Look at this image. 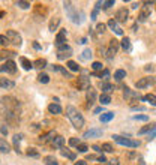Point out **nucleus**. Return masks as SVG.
Wrapping results in <instances>:
<instances>
[{
	"label": "nucleus",
	"mask_w": 156,
	"mask_h": 165,
	"mask_svg": "<svg viewBox=\"0 0 156 165\" xmlns=\"http://www.w3.org/2000/svg\"><path fill=\"white\" fill-rule=\"evenodd\" d=\"M66 116H68V119L71 120V123L74 125V128L75 129H81L83 126H84V117L81 116V113L78 111L75 107H66Z\"/></svg>",
	"instance_id": "1"
},
{
	"label": "nucleus",
	"mask_w": 156,
	"mask_h": 165,
	"mask_svg": "<svg viewBox=\"0 0 156 165\" xmlns=\"http://www.w3.org/2000/svg\"><path fill=\"white\" fill-rule=\"evenodd\" d=\"M63 6H65V11H66V14H68V17L71 18V21H72V23H75V24L81 23V20L78 18V15H80V17H83V14H78V11L72 6V3H71V2H65V3H63Z\"/></svg>",
	"instance_id": "2"
},
{
	"label": "nucleus",
	"mask_w": 156,
	"mask_h": 165,
	"mask_svg": "<svg viewBox=\"0 0 156 165\" xmlns=\"http://www.w3.org/2000/svg\"><path fill=\"white\" fill-rule=\"evenodd\" d=\"M111 138L117 143V144H120V146H126V147H138L140 146V141L137 140H131V138H125V137H120V135H113Z\"/></svg>",
	"instance_id": "3"
},
{
	"label": "nucleus",
	"mask_w": 156,
	"mask_h": 165,
	"mask_svg": "<svg viewBox=\"0 0 156 165\" xmlns=\"http://www.w3.org/2000/svg\"><path fill=\"white\" fill-rule=\"evenodd\" d=\"M72 56V48L69 45H62V47H57V59L59 60H66Z\"/></svg>",
	"instance_id": "4"
},
{
	"label": "nucleus",
	"mask_w": 156,
	"mask_h": 165,
	"mask_svg": "<svg viewBox=\"0 0 156 165\" xmlns=\"http://www.w3.org/2000/svg\"><path fill=\"white\" fill-rule=\"evenodd\" d=\"M119 48H120V42H119L117 39H111V41H110V45H108V50H107V57H108V59H113L114 56L117 54Z\"/></svg>",
	"instance_id": "5"
},
{
	"label": "nucleus",
	"mask_w": 156,
	"mask_h": 165,
	"mask_svg": "<svg viewBox=\"0 0 156 165\" xmlns=\"http://www.w3.org/2000/svg\"><path fill=\"white\" fill-rule=\"evenodd\" d=\"M155 83H156L155 77H144V78H140L138 81L135 83V87H137V89H146V87L153 86Z\"/></svg>",
	"instance_id": "6"
},
{
	"label": "nucleus",
	"mask_w": 156,
	"mask_h": 165,
	"mask_svg": "<svg viewBox=\"0 0 156 165\" xmlns=\"http://www.w3.org/2000/svg\"><path fill=\"white\" fill-rule=\"evenodd\" d=\"M6 36H8L9 42L14 44V45H17V47H20V45H21V42H23L21 36L18 35L15 30H8V32H6Z\"/></svg>",
	"instance_id": "7"
},
{
	"label": "nucleus",
	"mask_w": 156,
	"mask_h": 165,
	"mask_svg": "<svg viewBox=\"0 0 156 165\" xmlns=\"http://www.w3.org/2000/svg\"><path fill=\"white\" fill-rule=\"evenodd\" d=\"M77 86H78L80 90H90V87H92V84H90V78H89V77H78Z\"/></svg>",
	"instance_id": "8"
},
{
	"label": "nucleus",
	"mask_w": 156,
	"mask_h": 165,
	"mask_svg": "<svg viewBox=\"0 0 156 165\" xmlns=\"http://www.w3.org/2000/svg\"><path fill=\"white\" fill-rule=\"evenodd\" d=\"M144 5H146V6H143V9H141V12H140V15H138V23H144V21L150 17V6H149V5H152V3L146 2Z\"/></svg>",
	"instance_id": "9"
},
{
	"label": "nucleus",
	"mask_w": 156,
	"mask_h": 165,
	"mask_svg": "<svg viewBox=\"0 0 156 165\" xmlns=\"http://www.w3.org/2000/svg\"><path fill=\"white\" fill-rule=\"evenodd\" d=\"M2 72H8V74H15L17 72V63L12 60H8L2 68H0Z\"/></svg>",
	"instance_id": "10"
},
{
	"label": "nucleus",
	"mask_w": 156,
	"mask_h": 165,
	"mask_svg": "<svg viewBox=\"0 0 156 165\" xmlns=\"http://www.w3.org/2000/svg\"><path fill=\"white\" fill-rule=\"evenodd\" d=\"M102 134H104L102 129H99V128H93V129L86 131V132H84V135H83V138H99Z\"/></svg>",
	"instance_id": "11"
},
{
	"label": "nucleus",
	"mask_w": 156,
	"mask_h": 165,
	"mask_svg": "<svg viewBox=\"0 0 156 165\" xmlns=\"http://www.w3.org/2000/svg\"><path fill=\"white\" fill-rule=\"evenodd\" d=\"M128 17H129L128 9H126V8H120L119 11H117V14H116V21H117V23H126Z\"/></svg>",
	"instance_id": "12"
},
{
	"label": "nucleus",
	"mask_w": 156,
	"mask_h": 165,
	"mask_svg": "<svg viewBox=\"0 0 156 165\" xmlns=\"http://www.w3.org/2000/svg\"><path fill=\"white\" fill-rule=\"evenodd\" d=\"M123 90H125V92H123L125 99H131V101H132V99H143L138 92H134V90H131V89H128V87H125Z\"/></svg>",
	"instance_id": "13"
},
{
	"label": "nucleus",
	"mask_w": 156,
	"mask_h": 165,
	"mask_svg": "<svg viewBox=\"0 0 156 165\" xmlns=\"http://www.w3.org/2000/svg\"><path fill=\"white\" fill-rule=\"evenodd\" d=\"M65 42H66V29H62L56 36V45L62 47V45H65Z\"/></svg>",
	"instance_id": "14"
},
{
	"label": "nucleus",
	"mask_w": 156,
	"mask_h": 165,
	"mask_svg": "<svg viewBox=\"0 0 156 165\" xmlns=\"http://www.w3.org/2000/svg\"><path fill=\"white\" fill-rule=\"evenodd\" d=\"M108 27L113 30L116 35H119V36L123 35V29L117 24V21H116V20H110V21H108Z\"/></svg>",
	"instance_id": "15"
},
{
	"label": "nucleus",
	"mask_w": 156,
	"mask_h": 165,
	"mask_svg": "<svg viewBox=\"0 0 156 165\" xmlns=\"http://www.w3.org/2000/svg\"><path fill=\"white\" fill-rule=\"evenodd\" d=\"M99 89H101V90L104 92L105 95H108L110 92H113V90H114V86H113V84H110V83L101 81V83H99Z\"/></svg>",
	"instance_id": "16"
},
{
	"label": "nucleus",
	"mask_w": 156,
	"mask_h": 165,
	"mask_svg": "<svg viewBox=\"0 0 156 165\" xmlns=\"http://www.w3.org/2000/svg\"><path fill=\"white\" fill-rule=\"evenodd\" d=\"M56 137H57V135H56V131H50L48 134H45V135H41L39 141H41V143H47V141H50V140H54Z\"/></svg>",
	"instance_id": "17"
},
{
	"label": "nucleus",
	"mask_w": 156,
	"mask_h": 165,
	"mask_svg": "<svg viewBox=\"0 0 156 165\" xmlns=\"http://www.w3.org/2000/svg\"><path fill=\"white\" fill-rule=\"evenodd\" d=\"M0 152H3V153H9V152H11L9 143L5 138H2V137H0Z\"/></svg>",
	"instance_id": "18"
},
{
	"label": "nucleus",
	"mask_w": 156,
	"mask_h": 165,
	"mask_svg": "<svg viewBox=\"0 0 156 165\" xmlns=\"http://www.w3.org/2000/svg\"><path fill=\"white\" fill-rule=\"evenodd\" d=\"M20 62H21V66H23V69L30 71V69H33V68H35V66H33V63L29 60V59H26V57H21V59H20Z\"/></svg>",
	"instance_id": "19"
},
{
	"label": "nucleus",
	"mask_w": 156,
	"mask_h": 165,
	"mask_svg": "<svg viewBox=\"0 0 156 165\" xmlns=\"http://www.w3.org/2000/svg\"><path fill=\"white\" fill-rule=\"evenodd\" d=\"M51 144H53V147L62 149V147H63V144H65V138H63V137H60V135H57V137L51 141Z\"/></svg>",
	"instance_id": "20"
},
{
	"label": "nucleus",
	"mask_w": 156,
	"mask_h": 165,
	"mask_svg": "<svg viewBox=\"0 0 156 165\" xmlns=\"http://www.w3.org/2000/svg\"><path fill=\"white\" fill-rule=\"evenodd\" d=\"M14 86H15L14 81H11L8 78H0V87L2 89H12Z\"/></svg>",
	"instance_id": "21"
},
{
	"label": "nucleus",
	"mask_w": 156,
	"mask_h": 165,
	"mask_svg": "<svg viewBox=\"0 0 156 165\" xmlns=\"http://www.w3.org/2000/svg\"><path fill=\"white\" fill-rule=\"evenodd\" d=\"M114 119V113H111V111H108V113H104L99 116V120L102 123H107V122H111Z\"/></svg>",
	"instance_id": "22"
},
{
	"label": "nucleus",
	"mask_w": 156,
	"mask_h": 165,
	"mask_svg": "<svg viewBox=\"0 0 156 165\" xmlns=\"http://www.w3.org/2000/svg\"><path fill=\"white\" fill-rule=\"evenodd\" d=\"M51 69H53V71H57V72H62V74H63V75H65L66 78H72V75H71L69 72H68V71L65 69V68H62V66H59V65H53V66H51Z\"/></svg>",
	"instance_id": "23"
},
{
	"label": "nucleus",
	"mask_w": 156,
	"mask_h": 165,
	"mask_svg": "<svg viewBox=\"0 0 156 165\" xmlns=\"http://www.w3.org/2000/svg\"><path fill=\"white\" fill-rule=\"evenodd\" d=\"M48 111L51 114H62V107L59 104H50L48 105Z\"/></svg>",
	"instance_id": "24"
},
{
	"label": "nucleus",
	"mask_w": 156,
	"mask_h": 165,
	"mask_svg": "<svg viewBox=\"0 0 156 165\" xmlns=\"http://www.w3.org/2000/svg\"><path fill=\"white\" fill-rule=\"evenodd\" d=\"M143 101H146V102H149L150 105L156 107V95H152V93H149V95L143 96Z\"/></svg>",
	"instance_id": "25"
},
{
	"label": "nucleus",
	"mask_w": 156,
	"mask_h": 165,
	"mask_svg": "<svg viewBox=\"0 0 156 165\" xmlns=\"http://www.w3.org/2000/svg\"><path fill=\"white\" fill-rule=\"evenodd\" d=\"M123 78H126V71L119 69L114 72V80H116V81H122Z\"/></svg>",
	"instance_id": "26"
},
{
	"label": "nucleus",
	"mask_w": 156,
	"mask_h": 165,
	"mask_svg": "<svg viewBox=\"0 0 156 165\" xmlns=\"http://www.w3.org/2000/svg\"><path fill=\"white\" fill-rule=\"evenodd\" d=\"M87 101H89V105H92L96 101V92L95 90H87Z\"/></svg>",
	"instance_id": "27"
},
{
	"label": "nucleus",
	"mask_w": 156,
	"mask_h": 165,
	"mask_svg": "<svg viewBox=\"0 0 156 165\" xmlns=\"http://www.w3.org/2000/svg\"><path fill=\"white\" fill-rule=\"evenodd\" d=\"M62 156L68 158V159H71V161H75V153H72V152H69L68 149H62L60 150Z\"/></svg>",
	"instance_id": "28"
},
{
	"label": "nucleus",
	"mask_w": 156,
	"mask_h": 165,
	"mask_svg": "<svg viewBox=\"0 0 156 165\" xmlns=\"http://www.w3.org/2000/svg\"><path fill=\"white\" fill-rule=\"evenodd\" d=\"M59 24H60V18H53L51 21H50V26H48L50 32H54V30L59 27Z\"/></svg>",
	"instance_id": "29"
},
{
	"label": "nucleus",
	"mask_w": 156,
	"mask_h": 165,
	"mask_svg": "<svg viewBox=\"0 0 156 165\" xmlns=\"http://www.w3.org/2000/svg\"><path fill=\"white\" fill-rule=\"evenodd\" d=\"M99 102H101V105H108L110 102H111V98H110V95L102 93V95L99 96Z\"/></svg>",
	"instance_id": "30"
},
{
	"label": "nucleus",
	"mask_w": 156,
	"mask_h": 165,
	"mask_svg": "<svg viewBox=\"0 0 156 165\" xmlns=\"http://www.w3.org/2000/svg\"><path fill=\"white\" fill-rule=\"evenodd\" d=\"M120 45H122V48H123L125 51H129V50H131V41H129V38H123V39H122V42H120Z\"/></svg>",
	"instance_id": "31"
},
{
	"label": "nucleus",
	"mask_w": 156,
	"mask_h": 165,
	"mask_svg": "<svg viewBox=\"0 0 156 165\" xmlns=\"http://www.w3.org/2000/svg\"><path fill=\"white\" fill-rule=\"evenodd\" d=\"M33 66L38 68V69H44V68L47 66V60H45V59H38V60H35Z\"/></svg>",
	"instance_id": "32"
},
{
	"label": "nucleus",
	"mask_w": 156,
	"mask_h": 165,
	"mask_svg": "<svg viewBox=\"0 0 156 165\" xmlns=\"http://www.w3.org/2000/svg\"><path fill=\"white\" fill-rule=\"evenodd\" d=\"M66 66H68V68H69L72 72H78V71H80V66H78V63H77V62H74V60H69L68 63H66Z\"/></svg>",
	"instance_id": "33"
},
{
	"label": "nucleus",
	"mask_w": 156,
	"mask_h": 165,
	"mask_svg": "<svg viewBox=\"0 0 156 165\" xmlns=\"http://www.w3.org/2000/svg\"><path fill=\"white\" fill-rule=\"evenodd\" d=\"M21 140H23V135L21 134H15L14 135V146H15V150H17V153H18V147H20V143H21Z\"/></svg>",
	"instance_id": "34"
},
{
	"label": "nucleus",
	"mask_w": 156,
	"mask_h": 165,
	"mask_svg": "<svg viewBox=\"0 0 156 165\" xmlns=\"http://www.w3.org/2000/svg\"><path fill=\"white\" fill-rule=\"evenodd\" d=\"M156 128V125H146L144 128H141V129L138 131L140 135H143V134H147V132H150V131H153Z\"/></svg>",
	"instance_id": "35"
},
{
	"label": "nucleus",
	"mask_w": 156,
	"mask_h": 165,
	"mask_svg": "<svg viewBox=\"0 0 156 165\" xmlns=\"http://www.w3.org/2000/svg\"><path fill=\"white\" fill-rule=\"evenodd\" d=\"M92 50L90 48H86L84 51H83V54H81V60H90L92 59Z\"/></svg>",
	"instance_id": "36"
},
{
	"label": "nucleus",
	"mask_w": 156,
	"mask_h": 165,
	"mask_svg": "<svg viewBox=\"0 0 156 165\" xmlns=\"http://www.w3.org/2000/svg\"><path fill=\"white\" fill-rule=\"evenodd\" d=\"M38 81H39V83H42V84H47V83H50V77H48L47 74L41 72V74L38 75Z\"/></svg>",
	"instance_id": "37"
},
{
	"label": "nucleus",
	"mask_w": 156,
	"mask_h": 165,
	"mask_svg": "<svg viewBox=\"0 0 156 165\" xmlns=\"http://www.w3.org/2000/svg\"><path fill=\"white\" fill-rule=\"evenodd\" d=\"M44 162H45L47 165H57V161H56V158L51 156V155H50V156H45V158H44Z\"/></svg>",
	"instance_id": "38"
},
{
	"label": "nucleus",
	"mask_w": 156,
	"mask_h": 165,
	"mask_svg": "<svg viewBox=\"0 0 156 165\" xmlns=\"http://www.w3.org/2000/svg\"><path fill=\"white\" fill-rule=\"evenodd\" d=\"M15 53L12 51H0V60H5L6 57H14Z\"/></svg>",
	"instance_id": "39"
},
{
	"label": "nucleus",
	"mask_w": 156,
	"mask_h": 165,
	"mask_svg": "<svg viewBox=\"0 0 156 165\" xmlns=\"http://www.w3.org/2000/svg\"><path fill=\"white\" fill-rule=\"evenodd\" d=\"M15 6H18V8H21V9H29L30 8V3H29V2H21V0H18V2H15Z\"/></svg>",
	"instance_id": "40"
},
{
	"label": "nucleus",
	"mask_w": 156,
	"mask_h": 165,
	"mask_svg": "<svg viewBox=\"0 0 156 165\" xmlns=\"http://www.w3.org/2000/svg\"><path fill=\"white\" fill-rule=\"evenodd\" d=\"M99 77L104 80L105 83H108V80H110V71H108V69H104L102 72H101V74H99Z\"/></svg>",
	"instance_id": "41"
},
{
	"label": "nucleus",
	"mask_w": 156,
	"mask_h": 165,
	"mask_svg": "<svg viewBox=\"0 0 156 165\" xmlns=\"http://www.w3.org/2000/svg\"><path fill=\"white\" fill-rule=\"evenodd\" d=\"M101 147H102V150H104V152H107V153H111V152L114 150L113 144H110V143H104Z\"/></svg>",
	"instance_id": "42"
},
{
	"label": "nucleus",
	"mask_w": 156,
	"mask_h": 165,
	"mask_svg": "<svg viewBox=\"0 0 156 165\" xmlns=\"http://www.w3.org/2000/svg\"><path fill=\"white\" fill-rule=\"evenodd\" d=\"M26 153L29 155V156H32V158H38V156H39L38 150H36V149H33V147H29V149H27Z\"/></svg>",
	"instance_id": "43"
},
{
	"label": "nucleus",
	"mask_w": 156,
	"mask_h": 165,
	"mask_svg": "<svg viewBox=\"0 0 156 165\" xmlns=\"http://www.w3.org/2000/svg\"><path fill=\"white\" fill-rule=\"evenodd\" d=\"M134 120H140V122H147L149 120V116H144V114H137L132 117Z\"/></svg>",
	"instance_id": "44"
},
{
	"label": "nucleus",
	"mask_w": 156,
	"mask_h": 165,
	"mask_svg": "<svg viewBox=\"0 0 156 165\" xmlns=\"http://www.w3.org/2000/svg\"><path fill=\"white\" fill-rule=\"evenodd\" d=\"M92 69L93 71H102L104 69V66H102L101 62H93V63H92Z\"/></svg>",
	"instance_id": "45"
},
{
	"label": "nucleus",
	"mask_w": 156,
	"mask_h": 165,
	"mask_svg": "<svg viewBox=\"0 0 156 165\" xmlns=\"http://www.w3.org/2000/svg\"><path fill=\"white\" fill-rule=\"evenodd\" d=\"M69 144L72 146V147H78V146H80L81 143H80V140H78L77 137H72V138L69 140Z\"/></svg>",
	"instance_id": "46"
},
{
	"label": "nucleus",
	"mask_w": 156,
	"mask_h": 165,
	"mask_svg": "<svg viewBox=\"0 0 156 165\" xmlns=\"http://www.w3.org/2000/svg\"><path fill=\"white\" fill-rule=\"evenodd\" d=\"M9 39H8V36L6 35H0V45H5V47H6V45H9Z\"/></svg>",
	"instance_id": "47"
},
{
	"label": "nucleus",
	"mask_w": 156,
	"mask_h": 165,
	"mask_svg": "<svg viewBox=\"0 0 156 165\" xmlns=\"http://www.w3.org/2000/svg\"><path fill=\"white\" fill-rule=\"evenodd\" d=\"M116 5V0H108V2H102V8H111Z\"/></svg>",
	"instance_id": "48"
},
{
	"label": "nucleus",
	"mask_w": 156,
	"mask_h": 165,
	"mask_svg": "<svg viewBox=\"0 0 156 165\" xmlns=\"http://www.w3.org/2000/svg\"><path fill=\"white\" fill-rule=\"evenodd\" d=\"M96 32H98V33H104L105 32V24L104 23H99V24L96 26Z\"/></svg>",
	"instance_id": "49"
},
{
	"label": "nucleus",
	"mask_w": 156,
	"mask_h": 165,
	"mask_svg": "<svg viewBox=\"0 0 156 165\" xmlns=\"http://www.w3.org/2000/svg\"><path fill=\"white\" fill-rule=\"evenodd\" d=\"M78 152H80V153H86L87 150H89V147H87V144H80V146H78Z\"/></svg>",
	"instance_id": "50"
},
{
	"label": "nucleus",
	"mask_w": 156,
	"mask_h": 165,
	"mask_svg": "<svg viewBox=\"0 0 156 165\" xmlns=\"http://www.w3.org/2000/svg\"><path fill=\"white\" fill-rule=\"evenodd\" d=\"M153 138H156V128L153 131H150L149 132V137H147V141H152Z\"/></svg>",
	"instance_id": "51"
},
{
	"label": "nucleus",
	"mask_w": 156,
	"mask_h": 165,
	"mask_svg": "<svg viewBox=\"0 0 156 165\" xmlns=\"http://www.w3.org/2000/svg\"><path fill=\"white\" fill-rule=\"evenodd\" d=\"M0 132H2L3 135H6V134H8V129L5 128V125H0Z\"/></svg>",
	"instance_id": "52"
},
{
	"label": "nucleus",
	"mask_w": 156,
	"mask_h": 165,
	"mask_svg": "<svg viewBox=\"0 0 156 165\" xmlns=\"http://www.w3.org/2000/svg\"><path fill=\"white\" fill-rule=\"evenodd\" d=\"M120 162H119V159H111L110 162H108V165H119Z\"/></svg>",
	"instance_id": "53"
},
{
	"label": "nucleus",
	"mask_w": 156,
	"mask_h": 165,
	"mask_svg": "<svg viewBox=\"0 0 156 165\" xmlns=\"http://www.w3.org/2000/svg\"><path fill=\"white\" fill-rule=\"evenodd\" d=\"M98 161H99V162H107V158H105L104 155H101V156H98Z\"/></svg>",
	"instance_id": "54"
},
{
	"label": "nucleus",
	"mask_w": 156,
	"mask_h": 165,
	"mask_svg": "<svg viewBox=\"0 0 156 165\" xmlns=\"http://www.w3.org/2000/svg\"><path fill=\"white\" fill-rule=\"evenodd\" d=\"M93 149H95L96 152H102V147H101V146H98V144H95V146H93Z\"/></svg>",
	"instance_id": "55"
},
{
	"label": "nucleus",
	"mask_w": 156,
	"mask_h": 165,
	"mask_svg": "<svg viewBox=\"0 0 156 165\" xmlns=\"http://www.w3.org/2000/svg\"><path fill=\"white\" fill-rule=\"evenodd\" d=\"M96 15H98V9L93 11V14H92V20H96Z\"/></svg>",
	"instance_id": "56"
},
{
	"label": "nucleus",
	"mask_w": 156,
	"mask_h": 165,
	"mask_svg": "<svg viewBox=\"0 0 156 165\" xmlns=\"http://www.w3.org/2000/svg\"><path fill=\"white\" fill-rule=\"evenodd\" d=\"M75 165H87L86 161H78V162H75Z\"/></svg>",
	"instance_id": "57"
},
{
	"label": "nucleus",
	"mask_w": 156,
	"mask_h": 165,
	"mask_svg": "<svg viewBox=\"0 0 156 165\" xmlns=\"http://www.w3.org/2000/svg\"><path fill=\"white\" fill-rule=\"evenodd\" d=\"M33 47H35L36 50H41V45H39L38 42H33Z\"/></svg>",
	"instance_id": "58"
},
{
	"label": "nucleus",
	"mask_w": 156,
	"mask_h": 165,
	"mask_svg": "<svg viewBox=\"0 0 156 165\" xmlns=\"http://www.w3.org/2000/svg\"><path fill=\"white\" fill-rule=\"evenodd\" d=\"M102 110H104V108H102V107H99V108H96V110H95V114L101 113V111H102Z\"/></svg>",
	"instance_id": "59"
},
{
	"label": "nucleus",
	"mask_w": 156,
	"mask_h": 165,
	"mask_svg": "<svg viewBox=\"0 0 156 165\" xmlns=\"http://www.w3.org/2000/svg\"><path fill=\"white\" fill-rule=\"evenodd\" d=\"M144 69H146V71H152V69H153V68H152V65H147V66H146Z\"/></svg>",
	"instance_id": "60"
}]
</instances>
